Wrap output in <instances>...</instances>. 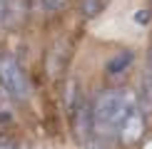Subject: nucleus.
Wrapping results in <instances>:
<instances>
[{"label": "nucleus", "mask_w": 152, "mask_h": 149, "mask_svg": "<svg viewBox=\"0 0 152 149\" xmlns=\"http://www.w3.org/2000/svg\"><path fill=\"white\" fill-rule=\"evenodd\" d=\"M132 60H135L132 50H120L117 55H112V57L107 60V72H110V74H122L132 65Z\"/></svg>", "instance_id": "39448f33"}, {"label": "nucleus", "mask_w": 152, "mask_h": 149, "mask_svg": "<svg viewBox=\"0 0 152 149\" xmlns=\"http://www.w3.org/2000/svg\"><path fill=\"white\" fill-rule=\"evenodd\" d=\"M147 72L152 74V50H150V57H147Z\"/></svg>", "instance_id": "1a4fd4ad"}, {"label": "nucleus", "mask_w": 152, "mask_h": 149, "mask_svg": "<svg viewBox=\"0 0 152 149\" xmlns=\"http://www.w3.org/2000/svg\"><path fill=\"white\" fill-rule=\"evenodd\" d=\"M92 132H95V112L82 97H77V104H75V134H77V139L87 142L92 137Z\"/></svg>", "instance_id": "20e7f679"}, {"label": "nucleus", "mask_w": 152, "mask_h": 149, "mask_svg": "<svg viewBox=\"0 0 152 149\" xmlns=\"http://www.w3.org/2000/svg\"><path fill=\"white\" fill-rule=\"evenodd\" d=\"M142 132H145V114H142V107L132 99L122 117V124H120V137H122V142L132 144L142 137Z\"/></svg>", "instance_id": "7ed1b4c3"}, {"label": "nucleus", "mask_w": 152, "mask_h": 149, "mask_svg": "<svg viewBox=\"0 0 152 149\" xmlns=\"http://www.w3.org/2000/svg\"><path fill=\"white\" fill-rule=\"evenodd\" d=\"M137 99H140L142 112H152V74L150 72H145V77H142V87H140Z\"/></svg>", "instance_id": "423d86ee"}, {"label": "nucleus", "mask_w": 152, "mask_h": 149, "mask_svg": "<svg viewBox=\"0 0 152 149\" xmlns=\"http://www.w3.org/2000/svg\"><path fill=\"white\" fill-rule=\"evenodd\" d=\"M0 85L15 99H25L30 95V85L25 77L23 67L18 65V60L12 55H0Z\"/></svg>", "instance_id": "f03ea898"}, {"label": "nucleus", "mask_w": 152, "mask_h": 149, "mask_svg": "<svg viewBox=\"0 0 152 149\" xmlns=\"http://www.w3.org/2000/svg\"><path fill=\"white\" fill-rule=\"evenodd\" d=\"M132 102L130 95H125V92L120 90H110V92H102V95L97 97V102H95V129H100V132L110 134V132H120V124H122V117L125 112H127Z\"/></svg>", "instance_id": "f257e3e1"}, {"label": "nucleus", "mask_w": 152, "mask_h": 149, "mask_svg": "<svg viewBox=\"0 0 152 149\" xmlns=\"http://www.w3.org/2000/svg\"><path fill=\"white\" fill-rule=\"evenodd\" d=\"M0 149H20L12 139H0Z\"/></svg>", "instance_id": "0eeeda50"}, {"label": "nucleus", "mask_w": 152, "mask_h": 149, "mask_svg": "<svg viewBox=\"0 0 152 149\" xmlns=\"http://www.w3.org/2000/svg\"><path fill=\"white\" fill-rule=\"evenodd\" d=\"M5 15H8V0H0V22L5 20Z\"/></svg>", "instance_id": "6e6552de"}]
</instances>
